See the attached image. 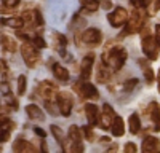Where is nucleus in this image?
<instances>
[{
	"mask_svg": "<svg viewBox=\"0 0 160 153\" xmlns=\"http://www.w3.org/2000/svg\"><path fill=\"white\" fill-rule=\"evenodd\" d=\"M51 134L55 136L56 142H58L61 147H64V144H66V139H64V134H62V131H61V128H58L56 124H53V126H51Z\"/></svg>",
	"mask_w": 160,
	"mask_h": 153,
	"instance_id": "nucleus-26",
	"label": "nucleus"
},
{
	"mask_svg": "<svg viewBox=\"0 0 160 153\" xmlns=\"http://www.w3.org/2000/svg\"><path fill=\"white\" fill-rule=\"evenodd\" d=\"M158 93H160V70H158Z\"/></svg>",
	"mask_w": 160,
	"mask_h": 153,
	"instance_id": "nucleus-44",
	"label": "nucleus"
},
{
	"mask_svg": "<svg viewBox=\"0 0 160 153\" xmlns=\"http://www.w3.org/2000/svg\"><path fill=\"white\" fill-rule=\"evenodd\" d=\"M82 42L85 45H88V46H98L102 42V34H101L99 29L90 27V29H87L82 34Z\"/></svg>",
	"mask_w": 160,
	"mask_h": 153,
	"instance_id": "nucleus-8",
	"label": "nucleus"
},
{
	"mask_svg": "<svg viewBox=\"0 0 160 153\" xmlns=\"http://www.w3.org/2000/svg\"><path fill=\"white\" fill-rule=\"evenodd\" d=\"M56 40L61 43V48H64V46H66V43H68L66 37H64V35H61V34H56Z\"/></svg>",
	"mask_w": 160,
	"mask_h": 153,
	"instance_id": "nucleus-38",
	"label": "nucleus"
},
{
	"mask_svg": "<svg viewBox=\"0 0 160 153\" xmlns=\"http://www.w3.org/2000/svg\"><path fill=\"white\" fill-rule=\"evenodd\" d=\"M138 85V78H130V80H127L125 81V85H123V89L125 91H131V89H135V86Z\"/></svg>",
	"mask_w": 160,
	"mask_h": 153,
	"instance_id": "nucleus-31",
	"label": "nucleus"
},
{
	"mask_svg": "<svg viewBox=\"0 0 160 153\" xmlns=\"http://www.w3.org/2000/svg\"><path fill=\"white\" fill-rule=\"evenodd\" d=\"M80 3L83 7V11L95 13L99 8V0H80Z\"/></svg>",
	"mask_w": 160,
	"mask_h": 153,
	"instance_id": "nucleus-25",
	"label": "nucleus"
},
{
	"mask_svg": "<svg viewBox=\"0 0 160 153\" xmlns=\"http://www.w3.org/2000/svg\"><path fill=\"white\" fill-rule=\"evenodd\" d=\"M111 72H112V69L106 64L104 61L102 62H99V66H98V72H96V80L99 81V83H106V81H109V78H111Z\"/></svg>",
	"mask_w": 160,
	"mask_h": 153,
	"instance_id": "nucleus-14",
	"label": "nucleus"
},
{
	"mask_svg": "<svg viewBox=\"0 0 160 153\" xmlns=\"http://www.w3.org/2000/svg\"><path fill=\"white\" fill-rule=\"evenodd\" d=\"M141 150L144 153H158L160 151V140L157 137H146L142 140V145H141Z\"/></svg>",
	"mask_w": 160,
	"mask_h": 153,
	"instance_id": "nucleus-11",
	"label": "nucleus"
},
{
	"mask_svg": "<svg viewBox=\"0 0 160 153\" xmlns=\"http://www.w3.org/2000/svg\"><path fill=\"white\" fill-rule=\"evenodd\" d=\"M32 45H34L37 49H42V48H45V46H47V42L43 40V37L35 35V37H32Z\"/></svg>",
	"mask_w": 160,
	"mask_h": 153,
	"instance_id": "nucleus-28",
	"label": "nucleus"
},
{
	"mask_svg": "<svg viewBox=\"0 0 160 153\" xmlns=\"http://www.w3.org/2000/svg\"><path fill=\"white\" fill-rule=\"evenodd\" d=\"M111 131L115 137H120V136H123L125 132V123H123V118L122 117H115L112 124H111Z\"/></svg>",
	"mask_w": 160,
	"mask_h": 153,
	"instance_id": "nucleus-17",
	"label": "nucleus"
},
{
	"mask_svg": "<svg viewBox=\"0 0 160 153\" xmlns=\"http://www.w3.org/2000/svg\"><path fill=\"white\" fill-rule=\"evenodd\" d=\"M74 89H75V91L82 96V97H85V99H98V97H99L98 89L93 86L91 83H88V81L74 85Z\"/></svg>",
	"mask_w": 160,
	"mask_h": 153,
	"instance_id": "nucleus-9",
	"label": "nucleus"
},
{
	"mask_svg": "<svg viewBox=\"0 0 160 153\" xmlns=\"http://www.w3.org/2000/svg\"><path fill=\"white\" fill-rule=\"evenodd\" d=\"M82 132L85 134V137L90 140V142H93V140L96 139V137H95V132H93V129H91V124H88V126H83Z\"/></svg>",
	"mask_w": 160,
	"mask_h": 153,
	"instance_id": "nucleus-30",
	"label": "nucleus"
},
{
	"mask_svg": "<svg viewBox=\"0 0 160 153\" xmlns=\"http://www.w3.org/2000/svg\"><path fill=\"white\" fill-rule=\"evenodd\" d=\"M34 132H35L38 137H42V139H45V137H47V132L42 129V128H34Z\"/></svg>",
	"mask_w": 160,
	"mask_h": 153,
	"instance_id": "nucleus-39",
	"label": "nucleus"
},
{
	"mask_svg": "<svg viewBox=\"0 0 160 153\" xmlns=\"http://www.w3.org/2000/svg\"><path fill=\"white\" fill-rule=\"evenodd\" d=\"M19 2H21V0H2V3H3L7 8H15V7L19 5Z\"/></svg>",
	"mask_w": 160,
	"mask_h": 153,
	"instance_id": "nucleus-34",
	"label": "nucleus"
},
{
	"mask_svg": "<svg viewBox=\"0 0 160 153\" xmlns=\"http://www.w3.org/2000/svg\"><path fill=\"white\" fill-rule=\"evenodd\" d=\"M0 43H2L3 49H5V51H8V53H15V51L18 49L16 42L13 40L11 37H8V35H2V37H0Z\"/></svg>",
	"mask_w": 160,
	"mask_h": 153,
	"instance_id": "nucleus-21",
	"label": "nucleus"
},
{
	"mask_svg": "<svg viewBox=\"0 0 160 153\" xmlns=\"http://www.w3.org/2000/svg\"><path fill=\"white\" fill-rule=\"evenodd\" d=\"M38 94L42 96L43 99H51L56 100V94H58V88L55 83L51 81H42L38 85Z\"/></svg>",
	"mask_w": 160,
	"mask_h": 153,
	"instance_id": "nucleus-10",
	"label": "nucleus"
},
{
	"mask_svg": "<svg viewBox=\"0 0 160 153\" xmlns=\"http://www.w3.org/2000/svg\"><path fill=\"white\" fill-rule=\"evenodd\" d=\"M85 115H87L88 124H91V126L98 124V121H99V109H98V105L87 104L85 105Z\"/></svg>",
	"mask_w": 160,
	"mask_h": 153,
	"instance_id": "nucleus-13",
	"label": "nucleus"
},
{
	"mask_svg": "<svg viewBox=\"0 0 160 153\" xmlns=\"http://www.w3.org/2000/svg\"><path fill=\"white\" fill-rule=\"evenodd\" d=\"M138 64H139V66L142 67V70H144L146 83H148V85H152V81H154V78H155V76H154V70H152V67L148 64V61H146V59H139V61H138Z\"/></svg>",
	"mask_w": 160,
	"mask_h": 153,
	"instance_id": "nucleus-19",
	"label": "nucleus"
},
{
	"mask_svg": "<svg viewBox=\"0 0 160 153\" xmlns=\"http://www.w3.org/2000/svg\"><path fill=\"white\" fill-rule=\"evenodd\" d=\"M34 22L37 26H43L45 21H43V16H42V13H40V10H34Z\"/></svg>",
	"mask_w": 160,
	"mask_h": 153,
	"instance_id": "nucleus-32",
	"label": "nucleus"
},
{
	"mask_svg": "<svg viewBox=\"0 0 160 153\" xmlns=\"http://www.w3.org/2000/svg\"><path fill=\"white\" fill-rule=\"evenodd\" d=\"M26 113H28V117H29L31 120H37V121H43V120H45V115H43L42 109L37 107L35 104L26 105Z\"/></svg>",
	"mask_w": 160,
	"mask_h": 153,
	"instance_id": "nucleus-15",
	"label": "nucleus"
},
{
	"mask_svg": "<svg viewBox=\"0 0 160 153\" xmlns=\"http://www.w3.org/2000/svg\"><path fill=\"white\" fill-rule=\"evenodd\" d=\"M0 88H2V93H5V94H8V85H5V83H2V85H0Z\"/></svg>",
	"mask_w": 160,
	"mask_h": 153,
	"instance_id": "nucleus-42",
	"label": "nucleus"
},
{
	"mask_svg": "<svg viewBox=\"0 0 160 153\" xmlns=\"http://www.w3.org/2000/svg\"><path fill=\"white\" fill-rule=\"evenodd\" d=\"M40 148H42V151H47V144H45V140H42V147H40Z\"/></svg>",
	"mask_w": 160,
	"mask_h": 153,
	"instance_id": "nucleus-43",
	"label": "nucleus"
},
{
	"mask_svg": "<svg viewBox=\"0 0 160 153\" xmlns=\"http://www.w3.org/2000/svg\"><path fill=\"white\" fill-rule=\"evenodd\" d=\"M131 3H133V7H136V8H146L149 3H151V0H131Z\"/></svg>",
	"mask_w": 160,
	"mask_h": 153,
	"instance_id": "nucleus-33",
	"label": "nucleus"
},
{
	"mask_svg": "<svg viewBox=\"0 0 160 153\" xmlns=\"http://www.w3.org/2000/svg\"><path fill=\"white\" fill-rule=\"evenodd\" d=\"M10 139V131L8 129H0V142H7Z\"/></svg>",
	"mask_w": 160,
	"mask_h": 153,
	"instance_id": "nucleus-36",
	"label": "nucleus"
},
{
	"mask_svg": "<svg viewBox=\"0 0 160 153\" xmlns=\"http://www.w3.org/2000/svg\"><path fill=\"white\" fill-rule=\"evenodd\" d=\"M102 8L109 10V8H112V3L109 2V0H102Z\"/></svg>",
	"mask_w": 160,
	"mask_h": 153,
	"instance_id": "nucleus-41",
	"label": "nucleus"
},
{
	"mask_svg": "<svg viewBox=\"0 0 160 153\" xmlns=\"http://www.w3.org/2000/svg\"><path fill=\"white\" fill-rule=\"evenodd\" d=\"M26 88H28V78H26V75H19V78H18V94L19 96L26 93Z\"/></svg>",
	"mask_w": 160,
	"mask_h": 153,
	"instance_id": "nucleus-27",
	"label": "nucleus"
},
{
	"mask_svg": "<svg viewBox=\"0 0 160 153\" xmlns=\"http://www.w3.org/2000/svg\"><path fill=\"white\" fill-rule=\"evenodd\" d=\"M53 73L59 81H68L69 80V70L62 67L61 64H53Z\"/></svg>",
	"mask_w": 160,
	"mask_h": 153,
	"instance_id": "nucleus-20",
	"label": "nucleus"
},
{
	"mask_svg": "<svg viewBox=\"0 0 160 153\" xmlns=\"http://www.w3.org/2000/svg\"><path fill=\"white\" fill-rule=\"evenodd\" d=\"M68 134H69V142L71 144H80V142H82V131H80L75 124H72L69 128Z\"/></svg>",
	"mask_w": 160,
	"mask_h": 153,
	"instance_id": "nucleus-23",
	"label": "nucleus"
},
{
	"mask_svg": "<svg viewBox=\"0 0 160 153\" xmlns=\"http://www.w3.org/2000/svg\"><path fill=\"white\" fill-rule=\"evenodd\" d=\"M13 150L15 151H26V153H29V151H35V147L28 142V140H24V139H18L15 144H13Z\"/></svg>",
	"mask_w": 160,
	"mask_h": 153,
	"instance_id": "nucleus-18",
	"label": "nucleus"
},
{
	"mask_svg": "<svg viewBox=\"0 0 160 153\" xmlns=\"http://www.w3.org/2000/svg\"><path fill=\"white\" fill-rule=\"evenodd\" d=\"M0 24H3V26H10V27L21 29L26 22H24V19H22V18H2V19H0Z\"/></svg>",
	"mask_w": 160,
	"mask_h": 153,
	"instance_id": "nucleus-22",
	"label": "nucleus"
},
{
	"mask_svg": "<svg viewBox=\"0 0 160 153\" xmlns=\"http://www.w3.org/2000/svg\"><path fill=\"white\" fill-rule=\"evenodd\" d=\"M21 56L26 62V66H28L29 69H34L37 66V62H38V51L37 48L32 45V43H22L21 46Z\"/></svg>",
	"mask_w": 160,
	"mask_h": 153,
	"instance_id": "nucleus-2",
	"label": "nucleus"
},
{
	"mask_svg": "<svg viewBox=\"0 0 160 153\" xmlns=\"http://www.w3.org/2000/svg\"><path fill=\"white\" fill-rule=\"evenodd\" d=\"M125 151H128V153H135L138 148H136V145L135 144H133V142H128V144H125Z\"/></svg>",
	"mask_w": 160,
	"mask_h": 153,
	"instance_id": "nucleus-37",
	"label": "nucleus"
},
{
	"mask_svg": "<svg viewBox=\"0 0 160 153\" xmlns=\"http://www.w3.org/2000/svg\"><path fill=\"white\" fill-rule=\"evenodd\" d=\"M0 151H2V148H0Z\"/></svg>",
	"mask_w": 160,
	"mask_h": 153,
	"instance_id": "nucleus-45",
	"label": "nucleus"
},
{
	"mask_svg": "<svg viewBox=\"0 0 160 153\" xmlns=\"http://www.w3.org/2000/svg\"><path fill=\"white\" fill-rule=\"evenodd\" d=\"M0 129L11 131V129H15V123H13L11 120H8V118H2L0 120Z\"/></svg>",
	"mask_w": 160,
	"mask_h": 153,
	"instance_id": "nucleus-29",
	"label": "nucleus"
},
{
	"mask_svg": "<svg viewBox=\"0 0 160 153\" xmlns=\"http://www.w3.org/2000/svg\"><path fill=\"white\" fill-rule=\"evenodd\" d=\"M155 40H157V43L160 46V24L155 26Z\"/></svg>",
	"mask_w": 160,
	"mask_h": 153,
	"instance_id": "nucleus-40",
	"label": "nucleus"
},
{
	"mask_svg": "<svg viewBox=\"0 0 160 153\" xmlns=\"http://www.w3.org/2000/svg\"><path fill=\"white\" fill-rule=\"evenodd\" d=\"M108 19H109L112 27H122V26L128 21V11L122 7H117L114 11H111L108 15Z\"/></svg>",
	"mask_w": 160,
	"mask_h": 153,
	"instance_id": "nucleus-6",
	"label": "nucleus"
},
{
	"mask_svg": "<svg viewBox=\"0 0 160 153\" xmlns=\"http://www.w3.org/2000/svg\"><path fill=\"white\" fill-rule=\"evenodd\" d=\"M127 58H128V53H127L125 48H122V46H114V48H111V49L108 51V53H104L102 61L115 72V70H120V69L123 67Z\"/></svg>",
	"mask_w": 160,
	"mask_h": 153,
	"instance_id": "nucleus-1",
	"label": "nucleus"
},
{
	"mask_svg": "<svg viewBox=\"0 0 160 153\" xmlns=\"http://www.w3.org/2000/svg\"><path fill=\"white\" fill-rule=\"evenodd\" d=\"M114 118H115L114 109L109 104H104L102 105V113H99V121H98L99 128L101 129H111V124H112Z\"/></svg>",
	"mask_w": 160,
	"mask_h": 153,
	"instance_id": "nucleus-7",
	"label": "nucleus"
},
{
	"mask_svg": "<svg viewBox=\"0 0 160 153\" xmlns=\"http://www.w3.org/2000/svg\"><path fill=\"white\" fill-rule=\"evenodd\" d=\"M128 124H130V132L131 134H138L141 131V120L136 113H133L128 118Z\"/></svg>",
	"mask_w": 160,
	"mask_h": 153,
	"instance_id": "nucleus-24",
	"label": "nucleus"
},
{
	"mask_svg": "<svg viewBox=\"0 0 160 153\" xmlns=\"http://www.w3.org/2000/svg\"><path fill=\"white\" fill-rule=\"evenodd\" d=\"M56 104H58V109H59V113L62 117H69L71 112H72V105H74V100H72V96L66 91H61L56 94Z\"/></svg>",
	"mask_w": 160,
	"mask_h": 153,
	"instance_id": "nucleus-4",
	"label": "nucleus"
},
{
	"mask_svg": "<svg viewBox=\"0 0 160 153\" xmlns=\"http://www.w3.org/2000/svg\"><path fill=\"white\" fill-rule=\"evenodd\" d=\"M148 112L151 115L152 121L155 123V131H160V105L157 104V102H151Z\"/></svg>",
	"mask_w": 160,
	"mask_h": 153,
	"instance_id": "nucleus-16",
	"label": "nucleus"
},
{
	"mask_svg": "<svg viewBox=\"0 0 160 153\" xmlns=\"http://www.w3.org/2000/svg\"><path fill=\"white\" fill-rule=\"evenodd\" d=\"M142 51H144V54L148 56V59H151V61H154V59H157L158 58V49H160V46H158V43H157V40H155V37H152V35H146L144 38H142Z\"/></svg>",
	"mask_w": 160,
	"mask_h": 153,
	"instance_id": "nucleus-5",
	"label": "nucleus"
},
{
	"mask_svg": "<svg viewBox=\"0 0 160 153\" xmlns=\"http://www.w3.org/2000/svg\"><path fill=\"white\" fill-rule=\"evenodd\" d=\"M93 61H95V56H93V54H88V56L83 58V61H82V67H80V76H82V80H88L90 76H91Z\"/></svg>",
	"mask_w": 160,
	"mask_h": 153,
	"instance_id": "nucleus-12",
	"label": "nucleus"
},
{
	"mask_svg": "<svg viewBox=\"0 0 160 153\" xmlns=\"http://www.w3.org/2000/svg\"><path fill=\"white\" fill-rule=\"evenodd\" d=\"M142 22H144V15L141 8H136V11L131 15V18L127 21V27H125V32L120 34V37H123L127 34H135V32H139L141 27H142Z\"/></svg>",
	"mask_w": 160,
	"mask_h": 153,
	"instance_id": "nucleus-3",
	"label": "nucleus"
},
{
	"mask_svg": "<svg viewBox=\"0 0 160 153\" xmlns=\"http://www.w3.org/2000/svg\"><path fill=\"white\" fill-rule=\"evenodd\" d=\"M5 102H7V104H8L13 110H16V109H18V102H16V99L13 97V96H8V97L5 99Z\"/></svg>",
	"mask_w": 160,
	"mask_h": 153,
	"instance_id": "nucleus-35",
	"label": "nucleus"
}]
</instances>
